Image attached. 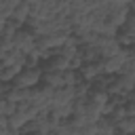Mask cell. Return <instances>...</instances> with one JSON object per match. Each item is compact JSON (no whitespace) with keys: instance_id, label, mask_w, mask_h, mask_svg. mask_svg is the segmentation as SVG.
<instances>
[{"instance_id":"1","label":"cell","mask_w":135,"mask_h":135,"mask_svg":"<svg viewBox=\"0 0 135 135\" xmlns=\"http://www.w3.org/2000/svg\"><path fill=\"white\" fill-rule=\"evenodd\" d=\"M42 78V68H23L17 78L13 80V86L17 89H36Z\"/></svg>"},{"instance_id":"2","label":"cell","mask_w":135,"mask_h":135,"mask_svg":"<svg viewBox=\"0 0 135 135\" xmlns=\"http://www.w3.org/2000/svg\"><path fill=\"white\" fill-rule=\"evenodd\" d=\"M133 89H135V76L116 74V76H112V82L108 86V95H122V97H127Z\"/></svg>"},{"instance_id":"3","label":"cell","mask_w":135,"mask_h":135,"mask_svg":"<svg viewBox=\"0 0 135 135\" xmlns=\"http://www.w3.org/2000/svg\"><path fill=\"white\" fill-rule=\"evenodd\" d=\"M95 46H97V51H99V57H101V59L114 57V55H118V53L122 51L114 36H101V34H99V38H97Z\"/></svg>"},{"instance_id":"4","label":"cell","mask_w":135,"mask_h":135,"mask_svg":"<svg viewBox=\"0 0 135 135\" xmlns=\"http://www.w3.org/2000/svg\"><path fill=\"white\" fill-rule=\"evenodd\" d=\"M34 44H36V36H34L32 32H27L25 27H21V30L15 34V42H13V49L21 51L23 55L32 53V51H34Z\"/></svg>"},{"instance_id":"5","label":"cell","mask_w":135,"mask_h":135,"mask_svg":"<svg viewBox=\"0 0 135 135\" xmlns=\"http://www.w3.org/2000/svg\"><path fill=\"white\" fill-rule=\"evenodd\" d=\"M127 57H129V49H122L118 55L108 57V59H101V61H103V74H108V76H116V74H120V70H122Z\"/></svg>"},{"instance_id":"6","label":"cell","mask_w":135,"mask_h":135,"mask_svg":"<svg viewBox=\"0 0 135 135\" xmlns=\"http://www.w3.org/2000/svg\"><path fill=\"white\" fill-rule=\"evenodd\" d=\"M101 74H103V61H101V59H99V61H93V63H82L80 70H78V76L84 78L86 82L95 80V78L101 76Z\"/></svg>"},{"instance_id":"7","label":"cell","mask_w":135,"mask_h":135,"mask_svg":"<svg viewBox=\"0 0 135 135\" xmlns=\"http://www.w3.org/2000/svg\"><path fill=\"white\" fill-rule=\"evenodd\" d=\"M76 99L74 95V89L72 86H59L53 91V99H51V105H59V103H72Z\"/></svg>"},{"instance_id":"8","label":"cell","mask_w":135,"mask_h":135,"mask_svg":"<svg viewBox=\"0 0 135 135\" xmlns=\"http://www.w3.org/2000/svg\"><path fill=\"white\" fill-rule=\"evenodd\" d=\"M2 63H6V65H13V68H19V70H23V65H25V55H23L21 51H17V49H8V51H4Z\"/></svg>"},{"instance_id":"9","label":"cell","mask_w":135,"mask_h":135,"mask_svg":"<svg viewBox=\"0 0 135 135\" xmlns=\"http://www.w3.org/2000/svg\"><path fill=\"white\" fill-rule=\"evenodd\" d=\"M40 84H46V86H51V89H59V86H63V72H51V70H42Z\"/></svg>"},{"instance_id":"10","label":"cell","mask_w":135,"mask_h":135,"mask_svg":"<svg viewBox=\"0 0 135 135\" xmlns=\"http://www.w3.org/2000/svg\"><path fill=\"white\" fill-rule=\"evenodd\" d=\"M27 17H30V0H17V4H15V8H13V15H11V19H15L17 23H25L27 21Z\"/></svg>"},{"instance_id":"11","label":"cell","mask_w":135,"mask_h":135,"mask_svg":"<svg viewBox=\"0 0 135 135\" xmlns=\"http://www.w3.org/2000/svg\"><path fill=\"white\" fill-rule=\"evenodd\" d=\"M55 53H57V55H61V57H65L68 61H72L74 57H78V42L70 36V38H68V40H65V42H63Z\"/></svg>"},{"instance_id":"12","label":"cell","mask_w":135,"mask_h":135,"mask_svg":"<svg viewBox=\"0 0 135 135\" xmlns=\"http://www.w3.org/2000/svg\"><path fill=\"white\" fill-rule=\"evenodd\" d=\"M78 57L82 59V63H93V61H99V51L95 44H80L78 46Z\"/></svg>"},{"instance_id":"13","label":"cell","mask_w":135,"mask_h":135,"mask_svg":"<svg viewBox=\"0 0 135 135\" xmlns=\"http://www.w3.org/2000/svg\"><path fill=\"white\" fill-rule=\"evenodd\" d=\"M95 6H97V0H74V2H70V13L89 15Z\"/></svg>"},{"instance_id":"14","label":"cell","mask_w":135,"mask_h":135,"mask_svg":"<svg viewBox=\"0 0 135 135\" xmlns=\"http://www.w3.org/2000/svg\"><path fill=\"white\" fill-rule=\"evenodd\" d=\"M95 127H97V133H105V135H114L116 133V120L112 116H108V114H103L95 122Z\"/></svg>"},{"instance_id":"15","label":"cell","mask_w":135,"mask_h":135,"mask_svg":"<svg viewBox=\"0 0 135 135\" xmlns=\"http://www.w3.org/2000/svg\"><path fill=\"white\" fill-rule=\"evenodd\" d=\"M72 103H74V101H72ZM72 103H59V105H51V108H49V112H51L53 116H57L59 120H68V118L74 114Z\"/></svg>"},{"instance_id":"16","label":"cell","mask_w":135,"mask_h":135,"mask_svg":"<svg viewBox=\"0 0 135 135\" xmlns=\"http://www.w3.org/2000/svg\"><path fill=\"white\" fill-rule=\"evenodd\" d=\"M110 82H112V76H108V74L97 76L95 80H91V93H108Z\"/></svg>"},{"instance_id":"17","label":"cell","mask_w":135,"mask_h":135,"mask_svg":"<svg viewBox=\"0 0 135 135\" xmlns=\"http://www.w3.org/2000/svg\"><path fill=\"white\" fill-rule=\"evenodd\" d=\"M19 72H21L19 68H13V65L2 63V65H0V82H13Z\"/></svg>"},{"instance_id":"18","label":"cell","mask_w":135,"mask_h":135,"mask_svg":"<svg viewBox=\"0 0 135 135\" xmlns=\"http://www.w3.org/2000/svg\"><path fill=\"white\" fill-rule=\"evenodd\" d=\"M120 34H124L127 38H131V40H135V15L133 13H129V17L124 19V23L120 25V30H118Z\"/></svg>"},{"instance_id":"19","label":"cell","mask_w":135,"mask_h":135,"mask_svg":"<svg viewBox=\"0 0 135 135\" xmlns=\"http://www.w3.org/2000/svg\"><path fill=\"white\" fill-rule=\"evenodd\" d=\"M17 103L11 101L8 97H0V118H8L11 114H15Z\"/></svg>"},{"instance_id":"20","label":"cell","mask_w":135,"mask_h":135,"mask_svg":"<svg viewBox=\"0 0 135 135\" xmlns=\"http://www.w3.org/2000/svg\"><path fill=\"white\" fill-rule=\"evenodd\" d=\"M91 93V82H86L84 78H78V82L74 84V95L76 97H86Z\"/></svg>"},{"instance_id":"21","label":"cell","mask_w":135,"mask_h":135,"mask_svg":"<svg viewBox=\"0 0 135 135\" xmlns=\"http://www.w3.org/2000/svg\"><path fill=\"white\" fill-rule=\"evenodd\" d=\"M40 65H42V59L38 57L36 51H32V53L25 55V65L23 68H40Z\"/></svg>"},{"instance_id":"22","label":"cell","mask_w":135,"mask_h":135,"mask_svg":"<svg viewBox=\"0 0 135 135\" xmlns=\"http://www.w3.org/2000/svg\"><path fill=\"white\" fill-rule=\"evenodd\" d=\"M120 74L135 76V55H129V57H127V61H124V65H122V70H120Z\"/></svg>"},{"instance_id":"23","label":"cell","mask_w":135,"mask_h":135,"mask_svg":"<svg viewBox=\"0 0 135 135\" xmlns=\"http://www.w3.org/2000/svg\"><path fill=\"white\" fill-rule=\"evenodd\" d=\"M74 135H97V127H95V122L84 124L80 129H74Z\"/></svg>"},{"instance_id":"24","label":"cell","mask_w":135,"mask_h":135,"mask_svg":"<svg viewBox=\"0 0 135 135\" xmlns=\"http://www.w3.org/2000/svg\"><path fill=\"white\" fill-rule=\"evenodd\" d=\"M122 108H124V116H131V118H135V101H133V99H127Z\"/></svg>"},{"instance_id":"25","label":"cell","mask_w":135,"mask_h":135,"mask_svg":"<svg viewBox=\"0 0 135 135\" xmlns=\"http://www.w3.org/2000/svg\"><path fill=\"white\" fill-rule=\"evenodd\" d=\"M13 91V82H0V97H8Z\"/></svg>"},{"instance_id":"26","label":"cell","mask_w":135,"mask_h":135,"mask_svg":"<svg viewBox=\"0 0 135 135\" xmlns=\"http://www.w3.org/2000/svg\"><path fill=\"white\" fill-rule=\"evenodd\" d=\"M129 11H131V13L135 15V2H129Z\"/></svg>"},{"instance_id":"27","label":"cell","mask_w":135,"mask_h":135,"mask_svg":"<svg viewBox=\"0 0 135 135\" xmlns=\"http://www.w3.org/2000/svg\"><path fill=\"white\" fill-rule=\"evenodd\" d=\"M2 57H4V51L0 49V63H2Z\"/></svg>"},{"instance_id":"28","label":"cell","mask_w":135,"mask_h":135,"mask_svg":"<svg viewBox=\"0 0 135 135\" xmlns=\"http://www.w3.org/2000/svg\"><path fill=\"white\" fill-rule=\"evenodd\" d=\"M4 131H6V127H0V135H4Z\"/></svg>"},{"instance_id":"29","label":"cell","mask_w":135,"mask_h":135,"mask_svg":"<svg viewBox=\"0 0 135 135\" xmlns=\"http://www.w3.org/2000/svg\"><path fill=\"white\" fill-rule=\"evenodd\" d=\"M0 36H2V25H0Z\"/></svg>"},{"instance_id":"30","label":"cell","mask_w":135,"mask_h":135,"mask_svg":"<svg viewBox=\"0 0 135 135\" xmlns=\"http://www.w3.org/2000/svg\"><path fill=\"white\" fill-rule=\"evenodd\" d=\"M97 135H105V133H97Z\"/></svg>"},{"instance_id":"31","label":"cell","mask_w":135,"mask_h":135,"mask_svg":"<svg viewBox=\"0 0 135 135\" xmlns=\"http://www.w3.org/2000/svg\"><path fill=\"white\" fill-rule=\"evenodd\" d=\"M131 135H135V133H131Z\"/></svg>"}]
</instances>
